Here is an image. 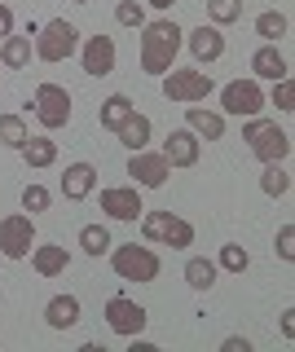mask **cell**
<instances>
[{
	"instance_id": "obj_17",
	"label": "cell",
	"mask_w": 295,
	"mask_h": 352,
	"mask_svg": "<svg viewBox=\"0 0 295 352\" xmlns=\"http://www.w3.org/2000/svg\"><path fill=\"white\" fill-rule=\"evenodd\" d=\"M185 44H190V53L199 62H216L225 53V36H221V27H194V31H185Z\"/></svg>"
},
{
	"instance_id": "obj_16",
	"label": "cell",
	"mask_w": 295,
	"mask_h": 352,
	"mask_svg": "<svg viewBox=\"0 0 295 352\" xmlns=\"http://www.w3.org/2000/svg\"><path fill=\"white\" fill-rule=\"evenodd\" d=\"M97 190V168L93 163H71L67 176H62V194L71 198V203H84Z\"/></svg>"
},
{
	"instance_id": "obj_13",
	"label": "cell",
	"mask_w": 295,
	"mask_h": 352,
	"mask_svg": "<svg viewBox=\"0 0 295 352\" xmlns=\"http://www.w3.org/2000/svg\"><path fill=\"white\" fill-rule=\"evenodd\" d=\"M80 66H84V75H111L115 71V40L111 36H89V44H84V53H80Z\"/></svg>"
},
{
	"instance_id": "obj_39",
	"label": "cell",
	"mask_w": 295,
	"mask_h": 352,
	"mask_svg": "<svg viewBox=\"0 0 295 352\" xmlns=\"http://www.w3.org/2000/svg\"><path fill=\"white\" fill-rule=\"evenodd\" d=\"M146 5H155V9H172L177 0H146Z\"/></svg>"
},
{
	"instance_id": "obj_5",
	"label": "cell",
	"mask_w": 295,
	"mask_h": 352,
	"mask_svg": "<svg viewBox=\"0 0 295 352\" xmlns=\"http://www.w3.org/2000/svg\"><path fill=\"white\" fill-rule=\"evenodd\" d=\"M75 49H80V31H75V22H67V18L45 22V31H40V40H36V58L40 62H67Z\"/></svg>"
},
{
	"instance_id": "obj_14",
	"label": "cell",
	"mask_w": 295,
	"mask_h": 352,
	"mask_svg": "<svg viewBox=\"0 0 295 352\" xmlns=\"http://www.w3.org/2000/svg\"><path fill=\"white\" fill-rule=\"evenodd\" d=\"M163 159H168L172 168H194V163H199V137H194L190 128L168 132V141H163Z\"/></svg>"
},
{
	"instance_id": "obj_24",
	"label": "cell",
	"mask_w": 295,
	"mask_h": 352,
	"mask_svg": "<svg viewBox=\"0 0 295 352\" xmlns=\"http://www.w3.org/2000/svg\"><path fill=\"white\" fill-rule=\"evenodd\" d=\"M0 62H5L9 71H23L31 62V36H5L0 40Z\"/></svg>"
},
{
	"instance_id": "obj_25",
	"label": "cell",
	"mask_w": 295,
	"mask_h": 352,
	"mask_svg": "<svg viewBox=\"0 0 295 352\" xmlns=\"http://www.w3.org/2000/svg\"><path fill=\"white\" fill-rule=\"evenodd\" d=\"M23 159H27V168H53V163H58V141L31 137L23 146Z\"/></svg>"
},
{
	"instance_id": "obj_31",
	"label": "cell",
	"mask_w": 295,
	"mask_h": 352,
	"mask_svg": "<svg viewBox=\"0 0 295 352\" xmlns=\"http://www.w3.org/2000/svg\"><path fill=\"white\" fill-rule=\"evenodd\" d=\"M251 264V256H247V247H238V242H225L221 247V260H216V269H229V273H243Z\"/></svg>"
},
{
	"instance_id": "obj_33",
	"label": "cell",
	"mask_w": 295,
	"mask_h": 352,
	"mask_svg": "<svg viewBox=\"0 0 295 352\" xmlns=\"http://www.w3.org/2000/svg\"><path fill=\"white\" fill-rule=\"evenodd\" d=\"M269 102L278 106V110H295V88H291V75H287V80H273Z\"/></svg>"
},
{
	"instance_id": "obj_8",
	"label": "cell",
	"mask_w": 295,
	"mask_h": 352,
	"mask_svg": "<svg viewBox=\"0 0 295 352\" xmlns=\"http://www.w3.org/2000/svg\"><path fill=\"white\" fill-rule=\"evenodd\" d=\"M146 322H150V313L137 300H128V295H111V300H106V326H111L115 335L137 339L141 330H146Z\"/></svg>"
},
{
	"instance_id": "obj_2",
	"label": "cell",
	"mask_w": 295,
	"mask_h": 352,
	"mask_svg": "<svg viewBox=\"0 0 295 352\" xmlns=\"http://www.w3.org/2000/svg\"><path fill=\"white\" fill-rule=\"evenodd\" d=\"M243 141L251 146V154H256L260 163H287V154H291V137L273 124V119H256V115H251L247 128H243Z\"/></svg>"
},
{
	"instance_id": "obj_29",
	"label": "cell",
	"mask_w": 295,
	"mask_h": 352,
	"mask_svg": "<svg viewBox=\"0 0 295 352\" xmlns=\"http://www.w3.org/2000/svg\"><path fill=\"white\" fill-rule=\"evenodd\" d=\"M80 247L89 251V256H106V251L115 247V242H111V229H106V225H84L80 229Z\"/></svg>"
},
{
	"instance_id": "obj_26",
	"label": "cell",
	"mask_w": 295,
	"mask_h": 352,
	"mask_svg": "<svg viewBox=\"0 0 295 352\" xmlns=\"http://www.w3.org/2000/svg\"><path fill=\"white\" fill-rule=\"evenodd\" d=\"M27 141H31V132H27V119L23 115H0V146L23 150Z\"/></svg>"
},
{
	"instance_id": "obj_18",
	"label": "cell",
	"mask_w": 295,
	"mask_h": 352,
	"mask_svg": "<svg viewBox=\"0 0 295 352\" xmlns=\"http://www.w3.org/2000/svg\"><path fill=\"white\" fill-rule=\"evenodd\" d=\"M251 71H256V80H287L291 66H287V58L278 53V44H265V49L251 53Z\"/></svg>"
},
{
	"instance_id": "obj_22",
	"label": "cell",
	"mask_w": 295,
	"mask_h": 352,
	"mask_svg": "<svg viewBox=\"0 0 295 352\" xmlns=\"http://www.w3.org/2000/svg\"><path fill=\"white\" fill-rule=\"evenodd\" d=\"M133 97H124V93H115V97H106V102H102V110H97V119H102V128L106 132H115L119 124H124V119L128 115H133Z\"/></svg>"
},
{
	"instance_id": "obj_20",
	"label": "cell",
	"mask_w": 295,
	"mask_h": 352,
	"mask_svg": "<svg viewBox=\"0 0 295 352\" xmlns=\"http://www.w3.org/2000/svg\"><path fill=\"white\" fill-rule=\"evenodd\" d=\"M150 132H155V124H150L146 115H137V110H133V115H128L124 124L115 128V137H119V146H128V150H146V146H150Z\"/></svg>"
},
{
	"instance_id": "obj_36",
	"label": "cell",
	"mask_w": 295,
	"mask_h": 352,
	"mask_svg": "<svg viewBox=\"0 0 295 352\" xmlns=\"http://www.w3.org/2000/svg\"><path fill=\"white\" fill-rule=\"evenodd\" d=\"M5 36H14V9L0 5V40H5Z\"/></svg>"
},
{
	"instance_id": "obj_34",
	"label": "cell",
	"mask_w": 295,
	"mask_h": 352,
	"mask_svg": "<svg viewBox=\"0 0 295 352\" xmlns=\"http://www.w3.org/2000/svg\"><path fill=\"white\" fill-rule=\"evenodd\" d=\"M23 207H27L31 216L49 212V190H45V185H27V190H23Z\"/></svg>"
},
{
	"instance_id": "obj_10",
	"label": "cell",
	"mask_w": 295,
	"mask_h": 352,
	"mask_svg": "<svg viewBox=\"0 0 295 352\" xmlns=\"http://www.w3.org/2000/svg\"><path fill=\"white\" fill-rule=\"evenodd\" d=\"M31 247H36V220L23 216V212H14V216L0 220V251H5L9 260L31 256Z\"/></svg>"
},
{
	"instance_id": "obj_35",
	"label": "cell",
	"mask_w": 295,
	"mask_h": 352,
	"mask_svg": "<svg viewBox=\"0 0 295 352\" xmlns=\"http://www.w3.org/2000/svg\"><path fill=\"white\" fill-rule=\"evenodd\" d=\"M273 251H278L287 264L295 260V225H282V229H278V242H273Z\"/></svg>"
},
{
	"instance_id": "obj_23",
	"label": "cell",
	"mask_w": 295,
	"mask_h": 352,
	"mask_svg": "<svg viewBox=\"0 0 295 352\" xmlns=\"http://www.w3.org/2000/svg\"><path fill=\"white\" fill-rule=\"evenodd\" d=\"M216 278H221V269H216V260H207V256H194L185 264V282H190L194 291H212Z\"/></svg>"
},
{
	"instance_id": "obj_11",
	"label": "cell",
	"mask_w": 295,
	"mask_h": 352,
	"mask_svg": "<svg viewBox=\"0 0 295 352\" xmlns=\"http://www.w3.org/2000/svg\"><path fill=\"white\" fill-rule=\"evenodd\" d=\"M128 176H137V185H141V190H159V185H168L172 163L163 159V154L133 150V159H128Z\"/></svg>"
},
{
	"instance_id": "obj_38",
	"label": "cell",
	"mask_w": 295,
	"mask_h": 352,
	"mask_svg": "<svg viewBox=\"0 0 295 352\" xmlns=\"http://www.w3.org/2000/svg\"><path fill=\"white\" fill-rule=\"evenodd\" d=\"M282 335H287V339L295 335V313H291V308H287V313H282Z\"/></svg>"
},
{
	"instance_id": "obj_37",
	"label": "cell",
	"mask_w": 295,
	"mask_h": 352,
	"mask_svg": "<svg viewBox=\"0 0 295 352\" xmlns=\"http://www.w3.org/2000/svg\"><path fill=\"white\" fill-rule=\"evenodd\" d=\"M221 348H225V352H251V344H247L243 335H229V339H225Z\"/></svg>"
},
{
	"instance_id": "obj_40",
	"label": "cell",
	"mask_w": 295,
	"mask_h": 352,
	"mask_svg": "<svg viewBox=\"0 0 295 352\" xmlns=\"http://www.w3.org/2000/svg\"><path fill=\"white\" fill-rule=\"evenodd\" d=\"M75 5H93V0H75Z\"/></svg>"
},
{
	"instance_id": "obj_12",
	"label": "cell",
	"mask_w": 295,
	"mask_h": 352,
	"mask_svg": "<svg viewBox=\"0 0 295 352\" xmlns=\"http://www.w3.org/2000/svg\"><path fill=\"white\" fill-rule=\"evenodd\" d=\"M102 212L111 220H137L146 212V203H141V190L137 185H115V190H102Z\"/></svg>"
},
{
	"instance_id": "obj_30",
	"label": "cell",
	"mask_w": 295,
	"mask_h": 352,
	"mask_svg": "<svg viewBox=\"0 0 295 352\" xmlns=\"http://www.w3.org/2000/svg\"><path fill=\"white\" fill-rule=\"evenodd\" d=\"M207 18H212V27H229L243 18V0H207Z\"/></svg>"
},
{
	"instance_id": "obj_9",
	"label": "cell",
	"mask_w": 295,
	"mask_h": 352,
	"mask_svg": "<svg viewBox=\"0 0 295 352\" xmlns=\"http://www.w3.org/2000/svg\"><path fill=\"white\" fill-rule=\"evenodd\" d=\"M31 106H36V119L45 128H67L71 124V93L62 84H40Z\"/></svg>"
},
{
	"instance_id": "obj_32",
	"label": "cell",
	"mask_w": 295,
	"mask_h": 352,
	"mask_svg": "<svg viewBox=\"0 0 295 352\" xmlns=\"http://www.w3.org/2000/svg\"><path fill=\"white\" fill-rule=\"evenodd\" d=\"M115 22H119V27H146V9H141V0H119V5H115Z\"/></svg>"
},
{
	"instance_id": "obj_27",
	"label": "cell",
	"mask_w": 295,
	"mask_h": 352,
	"mask_svg": "<svg viewBox=\"0 0 295 352\" xmlns=\"http://www.w3.org/2000/svg\"><path fill=\"white\" fill-rule=\"evenodd\" d=\"M287 31H291V22H287V14H278V9H265V14L256 18V36H265V44H278Z\"/></svg>"
},
{
	"instance_id": "obj_15",
	"label": "cell",
	"mask_w": 295,
	"mask_h": 352,
	"mask_svg": "<svg viewBox=\"0 0 295 352\" xmlns=\"http://www.w3.org/2000/svg\"><path fill=\"white\" fill-rule=\"evenodd\" d=\"M185 128L194 132V137L203 141H221L225 137V115H216V110H203V106H185Z\"/></svg>"
},
{
	"instance_id": "obj_1",
	"label": "cell",
	"mask_w": 295,
	"mask_h": 352,
	"mask_svg": "<svg viewBox=\"0 0 295 352\" xmlns=\"http://www.w3.org/2000/svg\"><path fill=\"white\" fill-rule=\"evenodd\" d=\"M181 36H185V31L172 18L146 22V27H141V71H146V75H168L172 62H177Z\"/></svg>"
},
{
	"instance_id": "obj_3",
	"label": "cell",
	"mask_w": 295,
	"mask_h": 352,
	"mask_svg": "<svg viewBox=\"0 0 295 352\" xmlns=\"http://www.w3.org/2000/svg\"><path fill=\"white\" fill-rule=\"evenodd\" d=\"M111 264H115V273L124 282H155L159 278V256L150 247H137V242H124V247H115L111 251Z\"/></svg>"
},
{
	"instance_id": "obj_28",
	"label": "cell",
	"mask_w": 295,
	"mask_h": 352,
	"mask_svg": "<svg viewBox=\"0 0 295 352\" xmlns=\"http://www.w3.org/2000/svg\"><path fill=\"white\" fill-rule=\"evenodd\" d=\"M260 190L269 198H287L291 194V172L282 163H265V176H260Z\"/></svg>"
},
{
	"instance_id": "obj_7",
	"label": "cell",
	"mask_w": 295,
	"mask_h": 352,
	"mask_svg": "<svg viewBox=\"0 0 295 352\" xmlns=\"http://www.w3.org/2000/svg\"><path fill=\"white\" fill-rule=\"evenodd\" d=\"M212 88L216 84H212L207 71H168V75H163V97H168V102H181V106L203 102Z\"/></svg>"
},
{
	"instance_id": "obj_21",
	"label": "cell",
	"mask_w": 295,
	"mask_h": 352,
	"mask_svg": "<svg viewBox=\"0 0 295 352\" xmlns=\"http://www.w3.org/2000/svg\"><path fill=\"white\" fill-rule=\"evenodd\" d=\"M45 322L53 330H71L75 322H80V300H75V295H53L49 308H45Z\"/></svg>"
},
{
	"instance_id": "obj_19",
	"label": "cell",
	"mask_w": 295,
	"mask_h": 352,
	"mask_svg": "<svg viewBox=\"0 0 295 352\" xmlns=\"http://www.w3.org/2000/svg\"><path fill=\"white\" fill-rule=\"evenodd\" d=\"M31 264H36L40 278H58V273H67V247H58V242H49V247H31Z\"/></svg>"
},
{
	"instance_id": "obj_6",
	"label": "cell",
	"mask_w": 295,
	"mask_h": 352,
	"mask_svg": "<svg viewBox=\"0 0 295 352\" xmlns=\"http://www.w3.org/2000/svg\"><path fill=\"white\" fill-rule=\"evenodd\" d=\"M269 102H265V88H260V80H234V84H225L221 88V110L225 115H238V119H251V115H260Z\"/></svg>"
},
{
	"instance_id": "obj_4",
	"label": "cell",
	"mask_w": 295,
	"mask_h": 352,
	"mask_svg": "<svg viewBox=\"0 0 295 352\" xmlns=\"http://www.w3.org/2000/svg\"><path fill=\"white\" fill-rule=\"evenodd\" d=\"M141 234L150 242H163V247H194V225L172 212H146L141 216Z\"/></svg>"
}]
</instances>
